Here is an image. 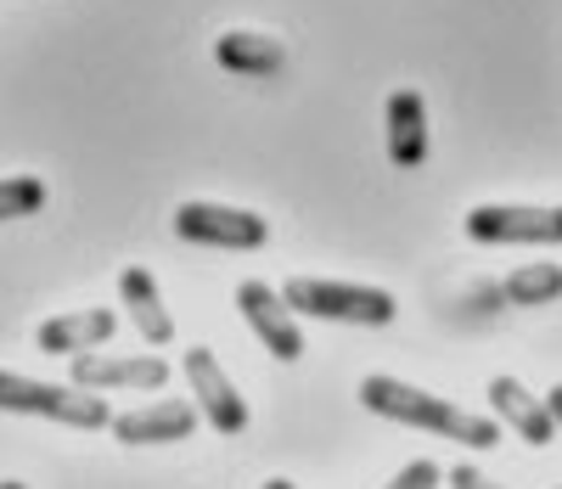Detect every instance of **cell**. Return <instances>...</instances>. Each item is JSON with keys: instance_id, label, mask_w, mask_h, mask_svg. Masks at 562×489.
<instances>
[{"instance_id": "1", "label": "cell", "mask_w": 562, "mask_h": 489, "mask_svg": "<svg viewBox=\"0 0 562 489\" xmlns=\"http://www.w3.org/2000/svg\"><path fill=\"white\" fill-rule=\"evenodd\" d=\"M360 405L389 416V422H405V427L445 433V438H456V445H467V451H495L501 445V427L490 416H473V411H461L450 400H434V394H422V388H411L400 377H383V371L360 382Z\"/></svg>"}, {"instance_id": "2", "label": "cell", "mask_w": 562, "mask_h": 489, "mask_svg": "<svg viewBox=\"0 0 562 489\" xmlns=\"http://www.w3.org/2000/svg\"><path fill=\"white\" fill-rule=\"evenodd\" d=\"M293 315H315V321H355V326H389L400 315L394 292L383 287H355V281H315V276H293L281 287Z\"/></svg>"}, {"instance_id": "3", "label": "cell", "mask_w": 562, "mask_h": 489, "mask_svg": "<svg viewBox=\"0 0 562 489\" xmlns=\"http://www.w3.org/2000/svg\"><path fill=\"white\" fill-rule=\"evenodd\" d=\"M0 411L45 416V422H68V427H108V422H113L108 400H90L85 388L34 382V377H18V371H0Z\"/></svg>"}, {"instance_id": "4", "label": "cell", "mask_w": 562, "mask_h": 489, "mask_svg": "<svg viewBox=\"0 0 562 489\" xmlns=\"http://www.w3.org/2000/svg\"><path fill=\"white\" fill-rule=\"evenodd\" d=\"M473 242H535V248H562V209H529V203H479L467 214Z\"/></svg>"}, {"instance_id": "5", "label": "cell", "mask_w": 562, "mask_h": 489, "mask_svg": "<svg viewBox=\"0 0 562 489\" xmlns=\"http://www.w3.org/2000/svg\"><path fill=\"white\" fill-rule=\"evenodd\" d=\"M175 231L186 242H203V248H259L270 236V225L248 209H225V203H180L175 209Z\"/></svg>"}, {"instance_id": "6", "label": "cell", "mask_w": 562, "mask_h": 489, "mask_svg": "<svg viewBox=\"0 0 562 489\" xmlns=\"http://www.w3.org/2000/svg\"><path fill=\"white\" fill-rule=\"evenodd\" d=\"M186 382H192V400L209 416L214 433H248V400L237 394V382L220 371V360L209 349H186Z\"/></svg>"}, {"instance_id": "7", "label": "cell", "mask_w": 562, "mask_h": 489, "mask_svg": "<svg viewBox=\"0 0 562 489\" xmlns=\"http://www.w3.org/2000/svg\"><path fill=\"white\" fill-rule=\"evenodd\" d=\"M237 310H243V321L254 326V337H259L276 360H299V355H304V332H299L288 299H281L276 287L243 281V287H237Z\"/></svg>"}, {"instance_id": "8", "label": "cell", "mask_w": 562, "mask_h": 489, "mask_svg": "<svg viewBox=\"0 0 562 489\" xmlns=\"http://www.w3.org/2000/svg\"><path fill=\"white\" fill-rule=\"evenodd\" d=\"M169 360L158 355H74V388L97 394V388H164Z\"/></svg>"}, {"instance_id": "9", "label": "cell", "mask_w": 562, "mask_h": 489, "mask_svg": "<svg viewBox=\"0 0 562 489\" xmlns=\"http://www.w3.org/2000/svg\"><path fill=\"white\" fill-rule=\"evenodd\" d=\"M490 411H495L512 433H518L524 445H535V451H546L551 438H557V416H551V405L535 400L518 377H490Z\"/></svg>"}, {"instance_id": "10", "label": "cell", "mask_w": 562, "mask_h": 489, "mask_svg": "<svg viewBox=\"0 0 562 489\" xmlns=\"http://www.w3.org/2000/svg\"><path fill=\"white\" fill-rule=\"evenodd\" d=\"M192 427H198V411L186 400H158V405L113 416L119 445H180V438H192Z\"/></svg>"}, {"instance_id": "11", "label": "cell", "mask_w": 562, "mask_h": 489, "mask_svg": "<svg viewBox=\"0 0 562 489\" xmlns=\"http://www.w3.org/2000/svg\"><path fill=\"white\" fill-rule=\"evenodd\" d=\"M119 315L113 310H68V315H52L40 321V349L45 355H97L108 337H113Z\"/></svg>"}, {"instance_id": "12", "label": "cell", "mask_w": 562, "mask_h": 489, "mask_svg": "<svg viewBox=\"0 0 562 489\" xmlns=\"http://www.w3.org/2000/svg\"><path fill=\"white\" fill-rule=\"evenodd\" d=\"M389 158L400 169L428 164V108L416 90H394L389 96Z\"/></svg>"}, {"instance_id": "13", "label": "cell", "mask_w": 562, "mask_h": 489, "mask_svg": "<svg viewBox=\"0 0 562 489\" xmlns=\"http://www.w3.org/2000/svg\"><path fill=\"white\" fill-rule=\"evenodd\" d=\"M119 299H124V310H130L135 332L147 337V344H169V337H175V315L164 310L158 281H153L147 270H140V265H130V270L119 276Z\"/></svg>"}, {"instance_id": "14", "label": "cell", "mask_w": 562, "mask_h": 489, "mask_svg": "<svg viewBox=\"0 0 562 489\" xmlns=\"http://www.w3.org/2000/svg\"><path fill=\"white\" fill-rule=\"evenodd\" d=\"M214 57H220V68H231V74H281V63H288V52H281V40H270V34H220L214 40Z\"/></svg>"}, {"instance_id": "15", "label": "cell", "mask_w": 562, "mask_h": 489, "mask_svg": "<svg viewBox=\"0 0 562 489\" xmlns=\"http://www.w3.org/2000/svg\"><path fill=\"white\" fill-rule=\"evenodd\" d=\"M501 299L518 304V310H540L562 299V265H518L501 281Z\"/></svg>"}, {"instance_id": "16", "label": "cell", "mask_w": 562, "mask_h": 489, "mask_svg": "<svg viewBox=\"0 0 562 489\" xmlns=\"http://www.w3.org/2000/svg\"><path fill=\"white\" fill-rule=\"evenodd\" d=\"M45 203V186L34 175H12V180H0V220H23Z\"/></svg>"}, {"instance_id": "17", "label": "cell", "mask_w": 562, "mask_h": 489, "mask_svg": "<svg viewBox=\"0 0 562 489\" xmlns=\"http://www.w3.org/2000/svg\"><path fill=\"white\" fill-rule=\"evenodd\" d=\"M439 478H445L439 462H411V467H400L383 489H439Z\"/></svg>"}, {"instance_id": "18", "label": "cell", "mask_w": 562, "mask_h": 489, "mask_svg": "<svg viewBox=\"0 0 562 489\" xmlns=\"http://www.w3.org/2000/svg\"><path fill=\"white\" fill-rule=\"evenodd\" d=\"M450 484H456V489H501V484H490L479 467H450Z\"/></svg>"}, {"instance_id": "19", "label": "cell", "mask_w": 562, "mask_h": 489, "mask_svg": "<svg viewBox=\"0 0 562 489\" xmlns=\"http://www.w3.org/2000/svg\"><path fill=\"white\" fill-rule=\"evenodd\" d=\"M546 405H551V416H557V427H562V382H557L551 394H546Z\"/></svg>"}, {"instance_id": "20", "label": "cell", "mask_w": 562, "mask_h": 489, "mask_svg": "<svg viewBox=\"0 0 562 489\" xmlns=\"http://www.w3.org/2000/svg\"><path fill=\"white\" fill-rule=\"evenodd\" d=\"M265 489H299V484H293V478H270Z\"/></svg>"}, {"instance_id": "21", "label": "cell", "mask_w": 562, "mask_h": 489, "mask_svg": "<svg viewBox=\"0 0 562 489\" xmlns=\"http://www.w3.org/2000/svg\"><path fill=\"white\" fill-rule=\"evenodd\" d=\"M0 489H23V484H18V478H7V484H0Z\"/></svg>"}]
</instances>
